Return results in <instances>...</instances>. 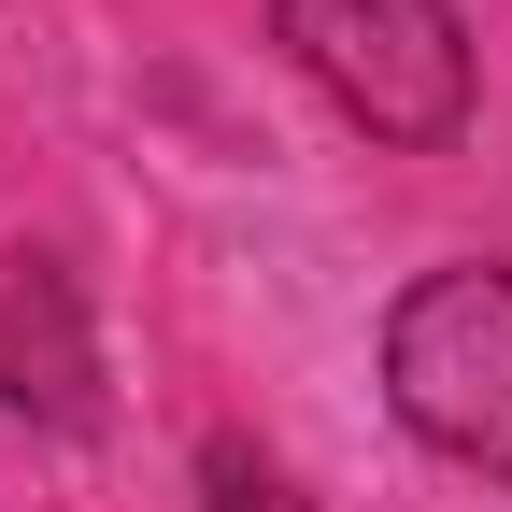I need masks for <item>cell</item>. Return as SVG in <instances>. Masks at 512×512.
<instances>
[{
    "instance_id": "1",
    "label": "cell",
    "mask_w": 512,
    "mask_h": 512,
    "mask_svg": "<svg viewBox=\"0 0 512 512\" xmlns=\"http://www.w3.org/2000/svg\"><path fill=\"white\" fill-rule=\"evenodd\" d=\"M271 43L384 157H441L470 128V15L456 0H271Z\"/></svg>"
},
{
    "instance_id": "2",
    "label": "cell",
    "mask_w": 512,
    "mask_h": 512,
    "mask_svg": "<svg viewBox=\"0 0 512 512\" xmlns=\"http://www.w3.org/2000/svg\"><path fill=\"white\" fill-rule=\"evenodd\" d=\"M384 413H399L441 470L512 484V256L413 271L384 313Z\"/></svg>"
},
{
    "instance_id": "3",
    "label": "cell",
    "mask_w": 512,
    "mask_h": 512,
    "mask_svg": "<svg viewBox=\"0 0 512 512\" xmlns=\"http://www.w3.org/2000/svg\"><path fill=\"white\" fill-rule=\"evenodd\" d=\"M0 413H29L57 441L100 427V328H86L72 256H43V242L0 256Z\"/></svg>"
},
{
    "instance_id": "4",
    "label": "cell",
    "mask_w": 512,
    "mask_h": 512,
    "mask_svg": "<svg viewBox=\"0 0 512 512\" xmlns=\"http://www.w3.org/2000/svg\"><path fill=\"white\" fill-rule=\"evenodd\" d=\"M200 498H214V512H313V498H299L271 456H256V441H228V427L200 441Z\"/></svg>"
}]
</instances>
